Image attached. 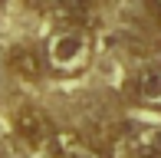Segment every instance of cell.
I'll return each instance as SVG.
<instances>
[{"mask_svg": "<svg viewBox=\"0 0 161 158\" xmlns=\"http://www.w3.org/2000/svg\"><path fill=\"white\" fill-rule=\"evenodd\" d=\"M125 145L135 158H155L161 155V128L155 125H131L125 135Z\"/></svg>", "mask_w": 161, "mask_h": 158, "instance_id": "cell-6", "label": "cell"}, {"mask_svg": "<svg viewBox=\"0 0 161 158\" xmlns=\"http://www.w3.org/2000/svg\"><path fill=\"white\" fill-rule=\"evenodd\" d=\"M13 125H17V135L26 142V145H33V148H40V145H46V142H53L56 132H59V128L53 125V119H49L43 109H36V105L20 109L17 119H13Z\"/></svg>", "mask_w": 161, "mask_h": 158, "instance_id": "cell-2", "label": "cell"}, {"mask_svg": "<svg viewBox=\"0 0 161 158\" xmlns=\"http://www.w3.org/2000/svg\"><path fill=\"white\" fill-rule=\"evenodd\" d=\"M53 148L59 158H105L99 145H92L89 138H82L79 132H69V128H59L53 138Z\"/></svg>", "mask_w": 161, "mask_h": 158, "instance_id": "cell-5", "label": "cell"}, {"mask_svg": "<svg viewBox=\"0 0 161 158\" xmlns=\"http://www.w3.org/2000/svg\"><path fill=\"white\" fill-rule=\"evenodd\" d=\"M148 10L155 13V20H158V26H161V0H148Z\"/></svg>", "mask_w": 161, "mask_h": 158, "instance_id": "cell-8", "label": "cell"}, {"mask_svg": "<svg viewBox=\"0 0 161 158\" xmlns=\"http://www.w3.org/2000/svg\"><path fill=\"white\" fill-rule=\"evenodd\" d=\"M155 158H161V155H155Z\"/></svg>", "mask_w": 161, "mask_h": 158, "instance_id": "cell-9", "label": "cell"}, {"mask_svg": "<svg viewBox=\"0 0 161 158\" xmlns=\"http://www.w3.org/2000/svg\"><path fill=\"white\" fill-rule=\"evenodd\" d=\"M92 3L96 0H56V13L66 26H86L92 17Z\"/></svg>", "mask_w": 161, "mask_h": 158, "instance_id": "cell-7", "label": "cell"}, {"mask_svg": "<svg viewBox=\"0 0 161 158\" xmlns=\"http://www.w3.org/2000/svg\"><path fill=\"white\" fill-rule=\"evenodd\" d=\"M7 66H10V73L17 79H23V82H40L43 69H46V59H43L36 49H30V46H13L10 53H7Z\"/></svg>", "mask_w": 161, "mask_h": 158, "instance_id": "cell-4", "label": "cell"}, {"mask_svg": "<svg viewBox=\"0 0 161 158\" xmlns=\"http://www.w3.org/2000/svg\"><path fill=\"white\" fill-rule=\"evenodd\" d=\"M131 96H135L138 105L161 112V63L142 66L135 76H131Z\"/></svg>", "mask_w": 161, "mask_h": 158, "instance_id": "cell-3", "label": "cell"}, {"mask_svg": "<svg viewBox=\"0 0 161 158\" xmlns=\"http://www.w3.org/2000/svg\"><path fill=\"white\" fill-rule=\"evenodd\" d=\"M92 63V33L86 26H63L46 40V66L56 76H79Z\"/></svg>", "mask_w": 161, "mask_h": 158, "instance_id": "cell-1", "label": "cell"}]
</instances>
